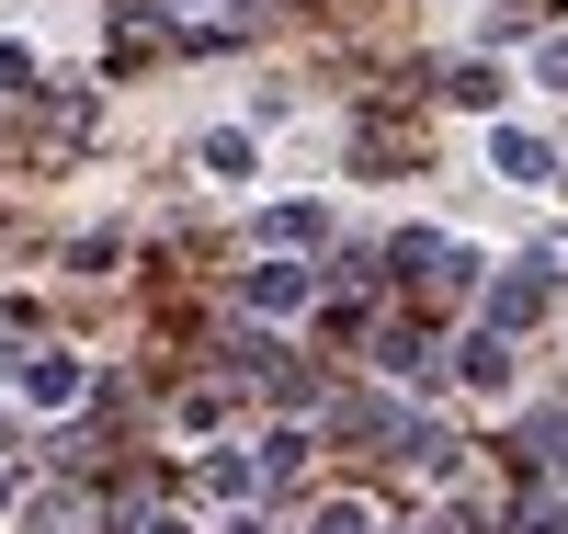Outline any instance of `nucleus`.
I'll use <instances>...</instances> for the list:
<instances>
[{
	"mask_svg": "<svg viewBox=\"0 0 568 534\" xmlns=\"http://www.w3.org/2000/svg\"><path fill=\"white\" fill-rule=\"evenodd\" d=\"M489 160H500V182H557V149H546V137H524V125H500Z\"/></svg>",
	"mask_w": 568,
	"mask_h": 534,
	"instance_id": "nucleus-3",
	"label": "nucleus"
},
{
	"mask_svg": "<svg viewBox=\"0 0 568 534\" xmlns=\"http://www.w3.org/2000/svg\"><path fill=\"white\" fill-rule=\"evenodd\" d=\"M227 534H273V523H227Z\"/></svg>",
	"mask_w": 568,
	"mask_h": 534,
	"instance_id": "nucleus-13",
	"label": "nucleus"
},
{
	"mask_svg": "<svg viewBox=\"0 0 568 534\" xmlns=\"http://www.w3.org/2000/svg\"><path fill=\"white\" fill-rule=\"evenodd\" d=\"M0 512H12V477H0Z\"/></svg>",
	"mask_w": 568,
	"mask_h": 534,
	"instance_id": "nucleus-14",
	"label": "nucleus"
},
{
	"mask_svg": "<svg viewBox=\"0 0 568 534\" xmlns=\"http://www.w3.org/2000/svg\"><path fill=\"white\" fill-rule=\"evenodd\" d=\"M205 171H216V182H251V137H240V125L205 137Z\"/></svg>",
	"mask_w": 568,
	"mask_h": 534,
	"instance_id": "nucleus-8",
	"label": "nucleus"
},
{
	"mask_svg": "<svg viewBox=\"0 0 568 534\" xmlns=\"http://www.w3.org/2000/svg\"><path fill=\"white\" fill-rule=\"evenodd\" d=\"M444 91H455V103H478V114H489V103H500V91H511V80H500L489 58H466V69H444Z\"/></svg>",
	"mask_w": 568,
	"mask_h": 534,
	"instance_id": "nucleus-7",
	"label": "nucleus"
},
{
	"mask_svg": "<svg viewBox=\"0 0 568 534\" xmlns=\"http://www.w3.org/2000/svg\"><path fill=\"white\" fill-rule=\"evenodd\" d=\"M12 386H23V410H69L91 375H80L69 353H23V364H12Z\"/></svg>",
	"mask_w": 568,
	"mask_h": 534,
	"instance_id": "nucleus-1",
	"label": "nucleus"
},
{
	"mask_svg": "<svg viewBox=\"0 0 568 534\" xmlns=\"http://www.w3.org/2000/svg\"><path fill=\"white\" fill-rule=\"evenodd\" d=\"M318 534H375V523H364L353 501H329V512H318Z\"/></svg>",
	"mask_w": 568,
	"mask_h": 534,
	"instance_id": "nucleus-11",
	"label": "nucleus"
},
{
	"mask_svg": "<svg viewBox=\"0 0 568 534\" xmlns=\"http://www.w3.org/2000/svg\"><path fill=\"white\" fill-rule=\"evenodd\" d=\"M535 80H546V91H568V34H546V46H535Z\"/></svg>",
	"mask_w": 568,
	"mask_h": 534,
	"instance_id": "nucleus-10",
	"label": "nucleus"
},
{
	"mask_svg": "<svg viewBox=\"0 0 568 534\" xmlns=\"http://www.w3.org/2000/svg\"><path fill=\"white\" fill-rule=\"evenodd\" d=\"M23 523H34V534H80V501H69V490H45V501H34Z\"/></svg>",
	"mask_w": 568,
	"mask_h": 534,
	"instance_id": "nucleus-9",
	"label": "nucleus"
},
{
	"mask_svg": "<svg viewBox=\"0 0 568 534\" xmlns=\"http://www.w3.org/2000/svg\"><path fill=\"white\" fill-rule=\"evenodd\" d=\"M262 239H273V251H318L329 216H318V205H273V216H262Z\"/></svg>",
	"mask_w": 568,
	"mask_h": 534,
	"instance_id": "nucleus-6",
	"label": "nucleus"
},
{
	"mask_svg": "<svg viewBox=\"0 0 568 534\" xmlns=\"http://www.w3.org/2000/svg\"><path fill=\"white\" fill-rule=\"evenodd\" d=\"M455 353H466V386H511V330H500V319H478Z\"/></svg>",
	"mask_w": 568,
	"mask_h": 534,
	"instance_id": "nucleus-4",
	"label": "nucleus"
},
{
	"mask_svg": "<svg viewBox=\"0 0 568 534\" xmlns=\"http://www.w3.org/2000/svg\"><path fill=\"white\" fill-rule=\"evenodd\" d=\"M535 308H546V262H524V273H500V284H489V319H500V330H524Z\"/></svg>",
	"mask_w": 568,
	"mask_h": 534,
	"instance_id": "nucleus-5",
	"label": "nucleus"
},
{
	"mask_svg": "<svg viewBox=\"0 0 568 534\" xmlns=\"http://www.w3.org/2000/svg\"><path fill=\"white\" fill-rule=\"evenodd\" d=\"M149 534H194V523H149Z\"/></svg>",
	"mask_w": 568,
	"mask_h": 534,
	"instance_id": "nucleus-12",
	"label": "nucleus"
},
{
	"mask_svg": "<svg viewBox=\"0 0 568 534\" xmlns=\"http://www.w3.org/2000/svg\"><path fill=\"white\" fill-rule=\"evenodd\" d=\"M240 296H251V308H262V319H296V308H307V296H318V273H307V262H262V273H251V284H240Z\"/></svg>",
	"mask_w": 568,
	"mask_h": 534,
	"instance_id": "nucleus-2",
	"label": "nucleus"
}]
</instances>
